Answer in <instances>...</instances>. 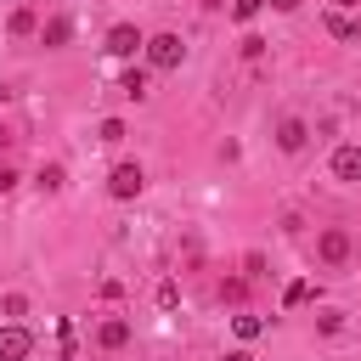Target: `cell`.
I'll list each match as a JSON object with an SVG mask.
<instances>
[{
	"label": "cell",
	"instance_id": "ffe728a7",
	"mask_svg": "<svg viewBox=\"0 0 361 361\" xmlns=\"http://www.w3.org/2000/svg\"><path fill=\"white\" fill-rule=\"evenodd\" d=\"M259 6H265V0H237V6H231V17H237V23H248Z\"/></svg>",
	"mask_w": 361,
	"mask_h": 361
},
{
	"label": "cell",
	"instance_id": "ac0fdd59",
	"mask_svg": "<svg viewBox=\"0 0 361 361\" xmlns=\"http://www.w3.org/2000/svg\"><path fill=\"white\" fill-rule=\"evenodd\" d=\"M0 310L17 322V316H28V299H23V293H6V305H0Z\"/></svg>",
	"mask_w": 361,
	"mask_h": 361
},
{
	"label": "cell",
	"instance_id": "2e32d148",
	"mask_svg": "<svg viewBox=\"0 0 361 361\" xmlns=\"http://www.w3.org/2000/svg\"><path fill=\"white\" fill-rule=\"evenodd\" d=\"M39 186L56 192V186H62V164H45V169H39Z\"/></svg>",
	"mask_w": 361,
	"mask_h": 361
},
{
	"label": "cell",
	"instance_id": "4fadbf2b",
	"mask_svg": "<svg viewBox=\"0 0 361 361\" xmlns=\"http://www.w3.org/2000/svg\"><path fill=\"white\" fill-rule=\"evenodd\" d=\"M231 327H237V338H259V333H265L259 316H231Z\"/></svg>",
	"mask_w": 361,
	"mask_h": 361
},
{
	"label": "cell",
	"instance_id": "8992f818",
	"mask_svg": "<svg viewBox=\"0 0 361 361\" xmlns=\"http://www.w3.org/2000/svg\"><path fill=\"white\" fill-rule=\"evenodd\" d=\"M333 175L338 180H361V147H333Z\"/></svg>",
	"mask_w": 361,
	"mask_h": 361
},
{
	"label": "cell",
	"instance_id": "d4e9b609",
	"mask_svg": "<svg viewBox=\"0 0 361 361\" xmlns=\"http://www.w3.org/2000/svg\"><path fill=\"white\" fill-rule=\"evenodd\" d=\"M338 6H361V0H338Z\"/></svg>",
	"mask_w": 361,
	"mask_h": 361
},
{
	"label": "cell",
	"instance_id": "ba28073f",
	"mask_svg": "<svg viewBox=\"0 0 361 361\" xmlns=\"http://www.w3.org/2000/svg\"><path fill=\"white\" fill-rule=\"evenodd\" d=\"M96 338H102V350H124V344H130V322H118V316H113V322H102V333H96Z\"/></svg>",
	"mask_w": 361,
	"mask_h": 361
},
{
	"label": "cell",
	"instance_id": "6da1fadb",
	"mask_svg": "<svg viewBox=\"0 0 361 361\" xmlns=\"http://www.w3.org/2000/svg\"><path fill=\"white\" fill-rule=\"evenodd\" d=\"M141 51H147V62H152V68H164V73H169V68H180V56H186L180 34H152Z\"/></svg>",
	"mask_w": 361,
	"mask_h": 361
},
{
	"label": "cell",
	"instance_id": "52a82bcc",
	"mask_svg": "<svg viewBox=\"0 0 361 361\" xmlns=\"http://www.w3.org/2000/svg\"><path fill=\"white\" fill-rule=\"evenodd\" d=\"M276 147H282V152H299V147H305V118H282V124H276Z\"/></svg>",
	"mask_w": 361,
	"mask_h": 361
},
{
	"label": "cell",
	"instance_id": "8fae6325",
	"mask_svg": "<svg viewBox=\"0 0 361 361\" xmlns=\"http://www.w3.org/2000/svg\"><path fill=\"white\" fill-rule=\"evenodd\" d=\"M6 28H11V34H17V39H23V34H34V28H39V23H34V11H28V6H17V11H11V23H6Z\"/></svg>",
	"mask_w": 361,
	"mask_h": 361
},
{
	"label": "cell",
	"instance_id": "7c38bea8",
	"mask_svg": "<svg viewBox=\"0 0 361 361\" xmlns=\"http://www.w3.org/2000/svg\"><path fill=\"white\" fill-rule=\"evenodd\" d=\"M68 34H73L68 17H51V23H45V45H68Z\"/></svg>",
	"mask_w": 361,
	"mask_h": 361
},
{
	"label": "cell",
	"instance_id": "9c48e42d",
	"mask_svg": "<svg viewBox=\"0 0 361 361\" xmlns=\"http://www.w3.org/2000/svg\"><path fill=\"white\" fill-rule=\"evenodd\" d=\"M322 28H327L333 39H355V34H361V28H355V23L344 17V11H327V17H322Z\"/></svg>",
	"mask_w": 361,
	"mask_h": 361
},
{
	"label": "cell",
	"instance_id": "277c9868",
	"mask_svg": "<svg viewBox=\"0 0 361 361\" xmlns=\"http://www.w3.org/2000/svg\"><path fill=\"white\" fill-rule=\"evenodd\" d=\"M141 45H147V39H141L135 23H113V28H107V56H135Z\"/></svg>",
	"mask_w": 361,
	"mask_h": 361
},
{
	"label": "cell",
	"instance_id": "7a4b0ae2",
	"mask_svg": "<svg viewBox=\"0 0 361 361\" xmlns=\"http://www.w3.org/2000/svg\"><path fill=\"white\" fill-rule=\"evenodd\" d=\"M141 186H147V175H141V164H118V169L107 175V197H118V203H130V197H141Z\"/></svg>",
	"mask_w": 361,
	"mask_h": 361
},
{
	"label": "cell",
	"instance_id": "cb8c5ba5",
	"mask_svg": "<svg viewBox=\"0 0 361 361\" xmlns=\"http://www.w3.org/2000/svg\"><path fill=\"white\" fill-rule=\"evenodd\" d=\"M226 361H254V355H248V350H231V355H226Z\"/></svg>",
	"mask_w": 361,
	"mask_h": 361
},
{
	"label": "cell",
	"instance_id": "9a60e30c",
	"mask_svg": "<svg viewBox=\"0 0 361 361\" xmlns=\"http://www.w3.org/2000/svg\"><path fill=\"white\" fill-rule=\"evenodd\" d=\"M310 293H316V288H310V282H288V293H282V305H288V310H293V305H305V299H310Z\"/></svg>",
	"mask_w": 361,
	"mask_h": 361
},
{
	"label": "cell",
	"instance_id": "7402d4cb",
	"mask_svg": "<svg viewBox=\"0 0 361 361\" xmlns=\"http://www.w3.org/2000/svg\"><path fill=\"white\" fill-rule=\"evenodd\" d=\"M11 186H17V169H6V164H0V192H11Z\"/></svg>",
	"mask_w": 361,
	"mask_h": 361
},
{
	"label": "cell",
	"instance_id": "e0dca14e",
	"mask_svg": "<svg viewBox=\"0 0 361 361\" xmlns=\"http://www.w3.org/2000/svg\"><path fill=\"white\" fill-rule=\"evenodd\" d=\"M243 293H248V282H243V276H231V282H220V299H231V305H237Z\"/></svg>",
	"mask_w": 361,
	"mask_h": 361
},
{
	"label": "cell",
	"instance_id": "44dd1931",
	"mask_svg": "<svg viewBox=\"0 0 361 361\" xmlns=\"http://www.w3.org/2000/svg\"><path fill=\"white\" fill-rule=\"evenodd\" d=\"M243 56H248V62H254V56H265V39H259V34H248V39H243Z\"/></svg>",
	"mask_w": 361,
	"mask_h": 361
},
{
	"label": "cell",
	"instance_id": "603a6c76",
	"mask_svg": "<svg viewBox=\"0 0 361 361\" xmlns=\"http://www.w3.org/2000/svg\"><path fill=\"white\" fill-rule=\"evenodd\" d=\"M265 6H271V11H293L299 0H265Z\"/></svg>",
	"mask_w": 361,
	"mask_h": 361
},
{
	"label": "cell",
	"instance_id": "5bb4252c",
	"mask_svg": "<svg viewBox=\"0 0 361 361\" xmlns=\"http://www.w3.org/2000/svg\"><path fill=\"white\" fill-rule=\"evenodd\" d=\"M96 141H107V147H113V141H124V118H102V130H96Z\"/></svg>",
	"mask_w": 361,
	"mask_h": 361
},
{
	"label": "cell",
	"instance_id": "5b68a950",
	"mask_svg": "<svg viewBox=\"0 0 361 361\" xmlns=\"http://www.w3.org/2000/svg\"><path fill=\"white\" fill-rule=\"evenodd\" d=\"M316 254H322L327 265H344V259H350V231H338V226H327V231L316 237Z\"/></svg>",
	"mask_w": 361,
	"mask_h": 361
},
{
	"label": "cell",
	"instance_id": "30bf717a",
	"mask_svg": "<svg viewBox=\"0 0 361 361\" xmlns=\"http://www.w3.org/2000/svg\"><path fill=\"white\" fill-rule=\"evenodd\" d=\"M118 90L141 102V96H147V73H141V68H124V79H118Z\"/></svg>",
	"mask_w": 361,
	"mask_h": 361
},
{
	"label": "cell",
	"instance_id": "3957f363",
	"mask_svg": "<svg viewBox=\"0 0 361 361\" xmlns=\"http://www.w3.org/2000/svg\"><path fill=\"white\" fill-rule=\"evenodd\" d=\"M28 350H34V333L23 322H6L0 327V361H28Z\"/></svg>",
	"mask_w": 361,
	"mask_h": 361
},
{
	"label": "cell",
	"instance_id": "d6986e66",
	"mask_svg": "<svg viewBox=\"0 0 361 361\" xmlns=\"http://www.w3.org/2000/svg\"><path fill=\"white\" fill-rule=\"evenodd\" d=\"M158 305H164V310H175V305H180V288H175V282H164V288H158Z\"/></svg>",
	"mask_w": 361,
	"mask_h": 361
}]
</instances>
